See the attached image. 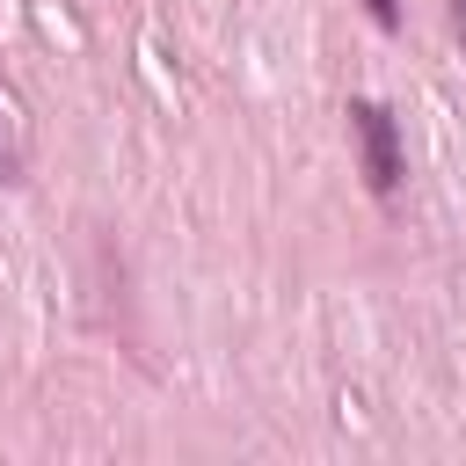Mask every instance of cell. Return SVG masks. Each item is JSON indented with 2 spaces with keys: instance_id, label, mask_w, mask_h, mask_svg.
Instances as JSON below:
<instances>
[{
  "instance_id": "obj_1",
  "label": "cell",
  "mask_w": 466,
  "mask_h": 466,
  "mask_svg": "<svg viewBox=\"0 0 466 466\" xmlns=\"http://www.w3.org/2000/svg\"><path fill=\"white\" fill-rule=\"evenodd\" d=\"M350 131L364 138V175H371V189H379V197L400 189V138H393V116H386L379 102H350Z\"/></svg>"
},
{
  "instance_id": "obj_2",
  "label": "cell",
  "mask_w": 466,
  "mask_h": 466,
  "mask_svg": "<svg viewBox=\"0 0 466 466\" xmlns=\"http://www.w3.org/2000/svg\"><path fill=\"white\" fill-rule=\"evenodd\" d=\"M371 15L379 22H400V0H371Z\"/></svg>"
}]
</instances>
